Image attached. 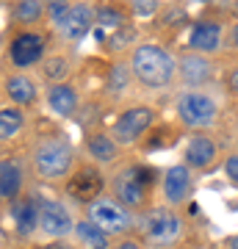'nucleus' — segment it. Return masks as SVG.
<instances>
[{"mask_svg":"<svg viewBox=\"0 0 238 249\" xmlns=\"http://www.w3.org/2000/svg\"><path fill=\"white\" fill-rule=\"evenodd\" d=\"M130 70L144 86L161 89V86L172 83L177 72V61L172 58V53H166L158 45H139L130 55Z\"/></svg>","mask_w":238,"mask_h":249,"instance_id":"nucleus-1","label":"nucleus"},{"mask_svg":"<svg viewBox=\"0 0 238 249\" xmlns=\"http://www.w3.org/2000/svg\"><path fill=\"white\" fill-rule=\"evenodd\" d=\"M34 166L47 180L64 178L72 169V147L61 136H47L44 142H39V147L34 152Z\"/></svg>","mask_w":238,"mask_h":249,"instance_id":"nucleus-2","label":"nucleus"},{"mask_svg":"<svg viewBox=\"0 0 238 249\" xmlns=\"http://www.w3.org/2000/svg\"><path fill=\"white\" fill-rule=\"evenodd\" d=\"M136 224L144 232V238L152 241V244H161V247L164 244H175L177 235H180V227H183L180 216L175 211H169V208H152L147 213H141Z\"/></svg>","mask_w":238,"mask_h":249,"instance_id":"nucleus-3","label":"nucleus"},{"mask_svg":"<svg viewBox=\"0 0 238 249\" xmlns=\"http://www.w3.org/2000/svg\"><path fill=\"white\" fill-rule=\"evenodd\" d=\"M89 222L97 224L106 235H119V232H128L133 227V216L130 211L119 205L116 199H94V202L86 208Z\"/></svg>","mask_w":238,"mask_h":249,"instance_id":"nucleus-4","label":"nucleus"},{"mask_svg":"<svg viewBox=\"0 0 238 249\" xmlns=\"http://www.w3.org/2000/svg\"><path fill=\"white\" fill-rule=\"evenodd\" d=\"M177 116L183 124L202 130V127H211L216 122V103L202 91H185L177 100Z\"/></svg>","mask_w":238,"mask_h":249,"instance_id":"nucleus-5","label":"nucleus"},{"mask_svg":"<svg viewBox=\"0 0 238 249\" xmlns=\"http://www.w3.org/2000/svg\"><path fill=\"white\" fill-rule=\"evenodd\" d=\"M150 172L141 166H130V169L119 172L114 178V194L116 202L125 208H141L147 202V183H150Z\"/></svg>","mask_w":238,"mask_h":249,"instance_id":"nucleus-6","label":"nucleus"},{"mask_svg":"<svg viewBox=\"0 0 238 249\" xmlns=\"http://www.w3.org/2000/svg\"><path fill=\"white\" fill-rule=\"evenodd\" d=\"M155 114H152V108L147 106H133L128 111L119 114V119L114 122V130H111V139L114 144H133L139 142L141 136L147 133V127L152 124Z\"/></svg>","mask_w":238,"mask_h":249,"instance_id":"nucleus-7","label":"nucleus"},{"mask_svg":"<svg viewBox=\"0 0 238 249\" xmlns=\"http://www.w3.org/2000/svg\"><path fill=\"white\" fill-rule=\"evenodd\" d=\"M106 188V178L97 166H80L70 180H67V194L75 199V202H86L92 205L94 199H100Z\"/></svg>","mask_w":238,"mask_h":249,"instance_id":"nucleus-8","label":"nucleus"},{"mask_svg":"<svg viewBox=\"0 0 238 249\" xmlns=\"http://www.w3.org/2000/svg\"><path fill=\"white\" fill-rule=\"evenodd\" d=\"M44 53V36L34 34V31H22L11 39L9 45V58L14 67L25 70V67H34Z\"/></svg>","mask_w":238,"mask_h":249,"instance_id":"nucleus-9","label":"nucleus"},{"mask_svg":"<svg viewBox=\"0 0 238 249\" xmlns=\"http://www.w3.org/2000/svg\"><path fill=\"white\" fill-rule=\"evenodd\" d=\"M39 227L53 238H64V235H70L75 230V222H72L70 211L61 202L42 199V205H39Z\"/></svg>","mask_w":238,"mask_h":249,"instance_id":"nucleus-10","label":"nucleus"},{"mask_svg":"<svg viewBox=\"0 0 238 249\" xmlns=\"http://www.w3.org/2000/svg\"><path fill=\"white\" fill-rule=\"evenodd\" d=\"M188 194H191V172H188V166L185 163L169 166L166 175H164V196L172 205H177L183 202Z\"/></svg>","mask_w":238,"mask_h":249,"instance_id":"nucleus-11","label":"nucleus"},{"mask_svg":"<svg viewBox=\"0 0 238 249\" xmlns=\"http://www.w3.org/2000/svg\"><path fill=\"white\" fill-rule=\"evenodd\" d=\"M94 25V11L89 6H72L70 14L61 19V34L70 39V42H80L83 36L89 34V28Z\"/></svg>","mask_w":238,"mask_h":249,"instance_id":"nucleus-12","label":"nucleus"},{"mask_svg":"<svg viewBox=\"0 0 238 249\" xmlns=\"http://www.w3.org/2000/svg\"><path fill=\"white\" fill-rule=\"evenodd\" d=\"M219 42H221V28L213 19L197 22L188 34V47H194L197 53H213V50H219Z\"/></svg>","mask_w":238,"mask_h":249,"instance_id":"nucleus-13","label":"nucleus"},{"mask_svg":"<svg viewBox=\"0 0 238 249\" xmlns=\"http://www.w3.org/2000/svg\"><path fill=\"white\" fill-rule=\"evenodd\" d=\"M213 158H216V144H213L211 136H194L185 144V166L205 169L213 163Z\"/></svg>","mask_w":238,"mask_h":249,"instance_id":"nucleus-14","label":"nucleus"},{"mask_svg":"<svg viewBox=\"0 0 238 249\" xmlns=\"http://www.w3.org/2000/svg\"><path fill=\"white\" fill-rule=\"evenodd\" d=\"M177 70H180V75H183L185 83H194V86H200V83H205V80L213 75V64L208 61V58H202V55H183L180 58V64H177Z\"/></svg>","mask_w":238,"mask_h":249,"instance_id":"nucleus-15","label":"nucleus"},{"mask_svg":"<svg viewBox=\"0 0 238 249\" xmlns=\"http://www.w3.org/2000/svg\"><path fill=\"white\" fill-rule=\"evenodd\" d=\"M19 188H22V169L14 158L0 160V199H17Z\"/></svg>","mask_w":238,"mask_h":249,"instance_id":"nucleus-16","label":"nucleus"},{"mask_svg":"<svg viewBox=\"0 0 238 249\" xmlns=\"http://www.w3.org/2000/svg\"><path fill=\"white\" fill-rule=\"evenodd\" d=\"M47 103L58 116H70L78 108V91L67 83H53L50 91H47Z\"/></svg>","mask_w":238,"mask_h":249,"instance_id":"nucleus-17","label":"nucleus"},{"mask_svg":"<svg viewBox=\"0 0 238 249\" xmlns=\"http://www.w3.org/2000/svg\"><path fill=\"white\" fill-rule=\"evenodd\" d=\"M11 216H14V222H17V230L22 235L36 230V224H39V208H36L34 199H17V202L11 205Z\"/></svg>","mask_w":238,"mask_h":249,"instance_id":"nucleus-18","label":"nucleus"},{"mask_svg":"<svg viewBox=\"0 0 238 249\" xmlns=\"http://www.w3.org/2000/svg\"><path fill=\"white\" fill-rule=\"evenodd\" d=\"M86 150L97 163H111V160L116 158V144H114V139L106 136V133H92L89 136Z\"/></svg>","mask_w":238,"mask_h":249,"instance_id":"nucleus-19","label":"nucleus"},{"mask_svg":"<svg viewBox=\"0 0 238 249\" xmlns=\"http://www.w3.org/2000/svg\"><path fill=\"white\" fill-rule=\"evenodd\" d=\"M6 91L17 106H28V103L36 100V83L25 75H14V78L6 80Z\"/></svg>","mask_w":238,"mask_h":249,"instance_id":"nucleus-20","label":"nucleus"},{"mask_svg":"<svg viewBox=\"0 0 238 249\" xmlns=\"http://www.w3.org/2000/svg\"><path fill=\"white\" fill-rule=\"evenodd\" d=\"M75 235L80 238V244L89 249H108V235L100 230L97 224H92L89 219L75 222Z\"/></svg>","mask_w":238,"mask_h":249,"instance_id":"nucleus-21","label":"nucleus"},{"mask_svg":"<svg viewBox=\"0 0 238 249\" xmlns=\"http://www.w3.org/2000/svg\"><path fill=\"white\" fill-rule=\"evenodd\" d=\"M22 124H25V116L19 108H3L0 111V142L14 139L22 130Z\"/></svg>","mask_w":238,"mask_h":249,"instance_id":"nucleus-22","label":"nucleus"},{"mask_svg":"<svg viewBox=\"0 0 238 249\" xmlns=\"http://www.w3.org/2000/svg\"><path fill=\"white\" fill-rule=\"evenodd\" d=\"M94 22H97L100 31H119V28H125V17L116 9H111V6H103V9L94 11Z\"/></svg>","mask_w":238,"mask_h":249,"instance_id":"nucleus-23","label":"nucleus"},{"mask_svg":"<svg viewBox=\"0 0 238 249\" xmlns=\"http://www.w3.org/2000/svg\"><path fill=\"white\" fill-rule=\"evenodd\" d=\"M42 14H44V6L39 0H22V3H17V9H14V17H17V22H22V25L36 22Z\"/></svg>","mask_w":238,"mask_h":249,"instance_id":"nucleus-24","label":"nucleus"},{"mask_svg":"<svg viewBox=\"0 0 238 249\" xmlns=\"http://www.w3.org/2000/svg\"><path fill=\"white\" fill-rule=\"evenodd\" d=\"M44 78H50L55 83V80H61L67 72H70V61L67 58H61V55H55V58H50V61H44Z\"/></svg>","mask_w":238,"mask_h":249,"instance_id":"nucleus-25","label":"nucleus"},{"mask_svg":"<svg viewBox=\"0 0 238 249\" xmlns=\"http://www.w3.org/2000/svg\"><path fill=\"white\" fill-rule=\"evenodd\" d=\"M128 78H130V72L125 70L122 64H116V67H111V75H108V91H125V86H128Z\"/></svg>","mask_w":238,"mask_h":249,"instance_id":"nucleus-26","label":"nucleus"},{"mask_svg":"<svg viewBox=\"0 0 238 249\" xmlns=\"http://www.w3.org/2000/svg\"><path fill=\"white\" fill-rule=\"evenodd\" d=\"M70 3H64V0H58V3H50V6H47V14H50V19H53L55 25H61V19L67 17V14H70Z\"/></svg>","mask_w":238,"mask_h":249,"instance_id":"nucleus-27","label":"nucleus"},{"mask_svg":"<svg viewBox=\"0 0 238 249\" xmlns=\"http://www.w3.org/2000/svg\"><path fill=\"white\" fill-rule=\"evenodd\" d=\"M224 175H227V180L233 186H238V155H230L224 160Z\"/></svg>","mask_w":238,"mask_h":249,"instance_id":"nucleus-28","label":"nucleus"},{"mask_svg":"<svg viewBox=\"0 0 238 249\" xmlns=\"http://www.w3.org/2000/svg\"><path fill=\"white\" fill-rule=\"evenodd\" d=\"M133 11L139 17H150L152 11H158V3L155 0H144V3H133Z\"/></svg>","mask_w":238,"mask_h":249,"instance_id":"nucleus-29","label":"nucleus"},{"mask_svg":"<svg viewBox=\"0 0 238 249\" xmlns=\"http://www.w3.org/2000/svg\"><path fill=\"white\" fill-rule=\"evenodd\" d=\"M230 89H233V91L238 94V67H236L233 72H230Z\"/></svg>","mask_w":238,"mask_h":249,"instance_id":"nucleus-30","label":"nucleus"},{"mask_svg":"<svg viewBox=\"0 0 238 249\" xmlns=\"http://www.w3.org/2000/svg\"><path fill=\"white\" fill-rule=\"evenodd\" d=\"M114 249H141L136 241H125V244H119V247H114Z\"/></svg>","mask_w":238,"mask_h":249,"instance_id":"nucleus-31","label":"nucleus"},{"mask_svg":"<svg viewBox=\"0 0 238 249\" xmlns=\"http://www.w3.org/2000/svg\"><path fill=\"white\" fill-rule=\"evenodd\" d=\"M227 247H230V249H238V235H230V238H227Z\"/></svg>","mask_w":238,"mask_h":249,"instance_id":"nucleus-32","label":"nucleus"},{"mask_svg":"<svg viewBox=\"0 0 238 249\" xmlns=\"http://www.w3.org/2000/svg\"><path fill=\"white\" fill-rule=\"evenodd\" d=\"M233 45H236V50H238V22H236V28H233Z\"/></svg>","mask_w":238,"mask_h":249,"instance_id":"nucleus-33","label":"nucleus"}]
</instances>
